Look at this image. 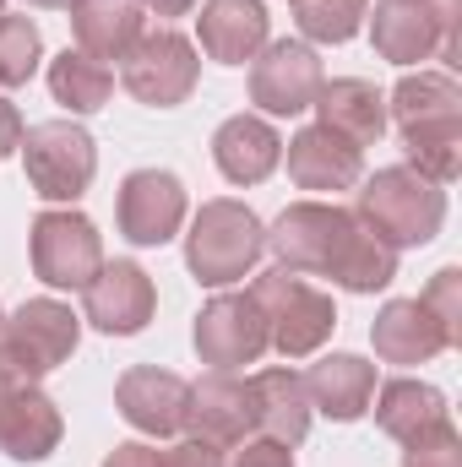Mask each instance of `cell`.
<instances>
[{
	"instance_id": "cell-1",
	"label": "cell",
	"mask_w": 462,
	"mask_h": 467,
	"mask_svg": "<svg viewBox=\"0 0 462 467\" xmlns=\"http://www.w3.org/2000/svg\"><path fill=\"white\" fill-rule=\"evenodd\" d=\"M370 229L381 234L392 250L403 244H430L441 223H446V191L425 174H414L408 163H392V169H375L359 191V207H353Z\"/></svg>"
},
{
	"instance_id": "cell-2",
	"label": "cell",
	"mask_w": 462,
	"mask_h": 467,
	"mask_svg": "<svg viewBox=\"0 0 462 467\" xmlns=\"http://www.w3.org/2000/svg\"><path fill=\"white\" fill-rule=\"evenodd\" d=\"M82 337V316L60 299H27L0 321V386H38Z\"/></svg>"
},
{
	"instance_id": "cell-3",
	"label": "cell",
	"mask_w": 462,
	"mask_h": 467,
	"mask_svg": "<svg viewBox=\"0 0 462 467\" xmlns=\"http://www.w3.org/2000/svg\"><path fill=\"white\" fill-rule=\"evenodd\" d=\"M250 299H256V310H261V321H267V343L283 353V358H310V353H321V343H327L332 327H338L332 294H321L310 277L283 272V266L261 272V277L250 283Z\"/></svg>"
},
{
	"instance_id": "cell-4",
	"label": "cell",
	"mask_w": 462,
	"mask_h": 467,
	"mask_svg": "<svg viewBox=\"0 0 462 467\" xmlns=\"http://www.w3.org/2000/svg\"><path fill=\"white\" fill-rule=\"evenodd\" d=\"M261 250H267V229L245 202H202L185 234V266L207 288H229L239 277H250Z\"/></svg>"
},
{
	"instance_id": "cell-5",
	"label": "cell",
	"mask_w": 462,
	"mask_h": 467,
	"mask_svg": "<svg viewBox=\"0 0 462 467\" xmlns=\"http://www.w3.org/2000/svg\"><path fill=\"white\" fill-rule=\"evenodd\" d=\"M457 27L462 0H375L370 44L392 66H419V60L457 66Z\"/></svg>"
},
{
	"instance_id": "cell-6",
	"label": "cell",
	"mask_w": 462,
	"mask_h": 467,
	"mask_svg": "<svg viewBox=\"0 0 462 467\" xmlns=\"http://www.w3.org/2000/svg\"><path fill=\"white\" fill-rule=\"evenodd\" d=\"M16 152H22L33 196H44V202H77L93 185V174H99V141L77 119L27 125Z\"/></svg>"
},
{
	"instance_id": "cell-7",
	"label": "cell",
	"mask_w": 462,
	"mask_h": 467,
	"mask_svg": "<svg viewBox=\"0 0 462 467\" xmlns=\"http://www.w3.org/2000/svg\"><path fill=\"white\" fill-rule=\"evenodd\" d=\"M196 77H202V60H196V44L174 27H147L125 60H120V82L136 104L147 109H174L196 93Z\"/></svg>"
},
{
	"instance_id": "cell-8",
	"label": "cell",
	"mask_w": 462,
	"mask_h": 467,
	"mask_svg": "<svg viewBox=\"0 0 462 467\" xmlns=\"http://www.w3.org/2000/svg\"><path fill=\"white\" fill-rule=\"evenodd\" d=\"M27 250H33L38 283H49V288H88L93 272L104 266V239L93 229V218H82V213H71V207L38 213Z\"/></svg>"
},
{
	"instance_id": "cell-9",
	"label": "cell",
	"mask_w": 462,
	"mask_h": 467,
	"mask_svg": "<svg viewBox=\"0 0 462 467\" xmlns=\"http://www.w3.org/2000/svg\"><path fill=\"white\" fill-rule=\"evenodd\" d=\"M321 82H327V71H321L316 49L299 44V38L261 44V55L250 60V104L261 115H283V119L305 115L316 104Z\"/></svg>"
},
{
	"instance_id": "cell-10",
	"label": "cell",
	"mask_w": 462,
	"mask_h": 467,
	"mask_svg": "<svg viewBox=\"0 0 462 467\" xmlns=\"http://www.w3.org/2000/svg\"><path fill=\"white\" fill-rule=\"evenodd\" d=\"M348 229V207H327V202H294L278 213V223L267 229V250L278 255L283 272H299V277H321L338 239Z\"/></svg>"
},
{
	"instance_id": "cell-11",
	"label": "cell",
	"mask_w": 462,
	"mask_h": 467,
	"mask_svg": "<svg viewBox=\"0 0 462 467\" xmlns=\"http://www.w3.org/2000/svg\"><path fill=\"white\" fill-rule=\"evenodd\" d=\"M191 337H196L202 364L229 369V375L245 369V364H256L261 353L272 348L267 343V321H261V310H256L250 294H218V299H207Z\"/></svg>"
},
{
	"instance_id": "cell-12",
	"label": "cell",
	"mask_w": 462,
	"mask_h": 467,
	"mask_svg": "<svg viewBox=\"0 0 462 467\" xmlns=\"http://www.w3.org/2000/svg\"><path fill=\"white\" fill-rule=\"evenodd\" d=\"M158 310V288L136 261H104L93 283L82 288V321H93L104 337H136Z\"/></svg>"
},
{
	"instance_id": "cell-13",
	"label": "cell",
	"mask_w": 462,
	"mask_h": 467,
	"mask_svg": "<svg viewBox=\"0 0 462 467\" xmlns=\"http://www.w3.org/2000/svg\"><path fill=\"white\" fill-rule=\"evenodd\" d=\"M115 223L131 244H169L185 223V185L169 169H136L120 180Z\"/></svg>"
},
{
	"instance_id": "cell-14",
	"label": "cell",
	"mask_w": 462,
	"mask_h": 467,
	"mask_svg": "<svg viewBox=\"0 0 462 467\" xmlns=\"http://www.w3.org/2000/svg\"><path fill=\"white\" fill-rule=\"evenodd\" d=\"M185 435L207 441V446H239L256 435V397L250 380H239L229 369H213L191 386L185 397Z\"/></svg>"
},
{
	"instance_id": "cell-15",
	"label": "cell",
	"mask_w": 462,
	"mask_h": 467,
	"mask_svg": "<svg viewBox=\"0 0 462 467\" xmlns=\"http://www.w3.org/2000/svg\"><path fill=\"white\" fill-rule=\"evenodd\" d=\"M185 397H191V386H185L174 369H158V364L125 369L120 386H115L120 419H125L136 435H152V441L185 430Z\"/></svg>"
},
{
	"instance_id": "cell-16",
	"label": "cell",
	"mask_w": 462,
	"mask_h": 467,
	"mask_svg": "<svg viewBox=\"0 0 462 467\" xmlns=\"http://www.w3.org/2000/svg\"><path fill=\"white\" fill-rule=\"evenodd\" d=\"M66 435L55 397L38 386H0V451L11 462H44Z\"/></svg>"
},
{
	"instance_id": "cell-17",
	"label": "cell",
	"mask_w": 462,
	"mask_h": 467,
	"mask_svg": "<svg viewBox=\"0 0 462 467\" xmlns=\"http://www.w3.org/2000/svg\"><path fill=\"white\" fill-rule=\"evenodd\" d=\"M289 180L299 191H353L364 180V147L343 141L327 125H305L289 141Z\"/></svg>"
},
{
	"instance_id": "cell-18",
	"label": "cell",
	"mask_w": 462,
	"mask_h": 467,
	"mask_svg": "<svg viewBox=\"0 0 462 467\" xmlns=\"http://www.w3.org/2000/svg\"><path fill=\"white\" fill-rule=\"evenodd\" d=\"M299 380H305L310 408H321V413L338 419V424H353V419L370 413V397H375V364L359 358V353H327V358H316Z\"/></svg>"
},
{
	"instance_id": "cell-19",
	"label": "cell",
	"mask_w": 462,
	"mask_h": 467,
	"mask_svg": "<svg viewBox=\"0 0 462 467\" xmlns=\"http://www.w3.org/2000/svg\"><path fill=\"white\" fill-rule=\"evenodd\" d=\"M213 163L229 185H261L278 163H283V136L272 130V119L261 115H234L213 136Z\"/></svg>"
},
{
	"instance_id": "cell-20",
	"label": "cell",
	"mask_w": 462,
	"mask_h": 467,
	"mask_svg": "<svg viewBox=\"0 0 462 467\" xmlns=\"http://www.w3.org/2000/svg\"><path fill=\"white\" fill-rule=\"evenodd\" d=\"M370 402H375V424H381L397 446H414V441H425V435H436V430L452 424L446 397H441L430 380H414V375L386 380Z\"/></svg>"
},
{
	"instance_id": "cell-21",
	"label": "cell",
	"mask_w": 462,
	"mask_h": 467,
	"mask_svg": "<svg viewBox=\"0 0 462 467\" xmlns=\"http://www.w3.org/2000/svg\"><path fill=\"white\" fill-rule=\"evenodd\" d=\"M370 343H375V358H386V364H430L436 353L452 348L446 327L425 310V299H392L375 316Z\"/></svg>"
},
{
	"instance_id": "cell-22",
	"label": "cell",
	"mask_w": 462,
	"mask_h": 467,
	"mask_svg": "<svg viewBox=\"0 0 462 467\" xmlns=\"http://www.w3.org/2000/svg\"><path fill=\"white\" fill-rule=\"evenodd\" d=\"M202 49L218 66H245L267 44V5L261 0H207L196 16Z\"/></svg>"
},
{
	"instance_id": "cell-23",
	"label": "cell",
	"mask_w": 462,
	"mask_h": 467,
	"mask_svg": "<svg viewBox=\"0 0 462 467\" xmlns=\"http://www.w3.org/2000/svg\"><path fill=\"white\" fill-rule=\"evenodd\" d=\"M71 33L77 49L93 60H125V49L147 33V5L142 0H71Z\"/></svg>"
},
{
	"instance_id": "cell-24",
	"label": "cell",
	"mask_w": 462,
	"mask_h": 467,
	"mask_svg": "<svg viewBox=\"0 0 462 467\" xmlns=\"http://www.w3.org/2000/svg\"><path fill=\"white\" fill-rule=\"evenodd\" d=\"M316 125H327V130H338L343 141L353 147H370V141H381L386 136V99H381V88L375 82H359V77H338V82H321V93H316Z\"/></svg>"
},
{
	"instance_id": "cell-25",
	"label": "cell",
	"mask_w": 462,
	"mask_h": 467,
	"mask_svg": "<svg viewBox=\"0 0 462 467\" xmlns=\"http://www.w3.org/2000/svg\"><path fill=\"white\" fill-rule=\"evenodd\" d=\"M321 277H332L348 294H375V288H386L397 277V250L370 229L359 213H348V229H343V239H338V250H332V261H327Z\"/></svg>"
},
{
	"instance_id": "cell-26",
	"label": "cell",
	"mask_w": 462,
	"mask_h": 467,
	"mask_svg": "<svg viewBox=\"0 0 462 467\" xmlns=\"http://www.w3.org/2000/svg\"><path fill=\"white\" fill-rule=\"evenodd\" d=\"M250 397H256V430L267 441L299 446L310 435V397H305V380L294 369H261V375H250Z\"/></svg>"
},
{
	"instance_id": "cell-27",
	"label": "cell",
	"mask_w": 462,
	"mask_h": 467,
	"mask_svg": "<svg viewBox=\"0 0 462 467\" xmlns=\"http://www.w3.org/2000/svg\"><path fill=\"white\" fill-rule=\"evenodd\" d=\"M392 119L397 130L414 125H441V119H462V88L452 71H408L392 88Z\"/></svg>"
},
{
	"instance_id": "cell-28",
	"label": "cell",
	"mask_w": 462,
	"mask_h": 467,
	"mask_svg": "<svg viewBox=\"0 0 462 467\" xmlns=\"http://www.w3.org/2000/svg\"><path fill=\"white\" fill-rule=\"evenodd\" d=\"M49 93L71 115H99L110 104V93H115V71L104 60H93L88 49H60L49 60Z\"/></svg>"
},
{
	"instance_id": "cell-29",
	"label": "cell",
	"mask_w": 462,
	"mask_h": 467,
	"mask_svg": "<svg viewBox=\"0 0 462 467\" xmlns=\"http://www.w3.org/2000/svg\"><path fill=\"white\" fill-rule=\"evenodd\" d=\"M403 152H408V169L436 180V185H452L462 174V119H441V125H414L403 130Z\"/></svg>"
},
{
	"instance_id": "cell-30",
	"label": "cell",
	"mask_w": 462,
	"mask_h": 467,
	"mask_svg": "<svg viewBox=\"0 0 462 467\" xmlns=\"http://www.w3.org/2000/svg\"><path fill=\"white\" fill-rule=\"evenodd\" d=\"M294 16L310 44H348L364 27L370 0H294Z\"/></svg>"
},
{
	"instance_id": "cell-31",
	"label": "cell",
	"mask_w": 462,
	"mask_h": 467,
	"mask_svg": "<svg viewBox=\"0 0 462 467\" xmlns=\"http://www.w3.org/2000/svg\"><path fill=\"white\" fill-rule=\"evenodd\" d=\"M44 60V33L33 16L0 11V88H22Z\"/></svg>"
},
{
	"instance_id": "cell-32",
	"label": "cell",
	"mask_w": 462,
	"mask_h": 467,
	"mask_svg": "<svg viewBox=\"0 0 462 467\" xmlns=\"http://www.w3.org/2000/svg\"><path fill=\"white\" fill-rule=\"evenodd\" d=\"M419 299H425V310L446 327V337H452V348H457L462 343V272L457 266H441Z\"/></svg>"
},
{
	"instance_id": "cell-33",
	"label": "cell",
	"mask_w": 462,
	"mask_h": 467,
	"mask_svg": "<svg viewBox=\"0 0 462 467\" xmlns=\"http://www.w3.org/2000/svg\"><path fill=\"white\" fill-rule=\"evenodd\" d=\"M403 467H462L457 424H446V430H436V435H425V441L403 446Z\"/></svg>"
},
{
	"instance_id": "cell-34",
	"label": "cell",
	"mask_w": 462,
	"mask_h": 467,
	"mask_svg": "<svg viewBox=\"0 0 462 467\" xmlns=\"http://www.w3.org/2000/svg\"><path fill=\"white\" fill-rule=\"evenodd\" d=\"M158 467H224V446H207V441H180V446H163Z\"/></svg>"
},
{
	"instance_id": "cell-35",
	"label": "cell",
	"mask_w": 462,
	"mask_h": 467,
	"mask_svg": "<svg viewBox=\"0 0 462 467\" xmlns=\"http://www.w3.org/2000/svg\"><path fill=\"white\" fill-rule=\"evenodd\" d=\"M224 467H294V451L283 446V441H239V451H234V462Z\"/></svg>"
},
{
	"instance_id": "cell-36",
	"label": "cell",
	"mask_w": 462,
	"mask_h": 467,
	"mask_svg": "<svg viewBox=\"0 0 462 467\" xmlns=\"http://www.w3.org/2000/svg\"><path fill=\"white\" fill-rule=\"evenodd\" d=\"M104 467H158V446H142V441H125L110 451V462Z\"/></svg>"
},
{
	"instance_id": "cell-37",
	"label": "cell",
	"mask_w": 462,
	"mask_h": 467,
	"mask_svg": "<svg viewBox=\"0 0 462 467\" xmlns=\"http://www.w3.org/2000/svg\"><path fill=\"white\" fill-rule=\"evenodd\" d=\"M16 147H22V115L11 99H0V158H11Z\"/></svg>"
},
{
	"instance_id": "cell-38",
	"label": "cell",
	"mask_w": 462,
	"mask_h": 467,
	"mask_svg": "<svg viewBox=\"0 0 462 467\" xmlns=\"http://www.w3.org/2000/svg\"><path fill=\"white\" fill-rule=\"evenodd\" d=\"M147 11H158V16H185V11H196V0H142Z\"/></svg>"
},
{
	"instance_id": "cell-39",
	"label": "cell",
	"mask_w": 462,
	"mask_h": 467,
	"mask_svg": "<svg viewBox=\"0 0 462 467\" xmlns=\"http://www.w3.org/2000/svg\"><path fill=\"white\" fill-rule=\"evenodd\" d=\"M27 5H71V0H27Z\"/></svg>"
},
{
	"instance_id": "cell-40",
	"label": "cell",
	"mask_w": 462,
	"mask_h": 467,
	"mask_svg": "<svg viewBox=\"0 0 462 467\" xmlns=\"http://www.w3.org/2000/svg\"><path fill=\"white\" fill-rule=\"evenodd\" d=\"M0 11H5V0H0Z\"/></svg>"
},
{
	"instance_id": "cell-41",
	"label": "cell",
	"mask_w": 462,
	"mask_h": 467,
	"mask_svg": "<svg viewBox=\"0 0 462 467\" xmlns=\"http://www.w3.org/2000/svg\"><path fill=\"white\" fill-rule=\"evenodd\" d=\"M0 321H5V310H0Z\"/></svg>"
}]
</instances>
